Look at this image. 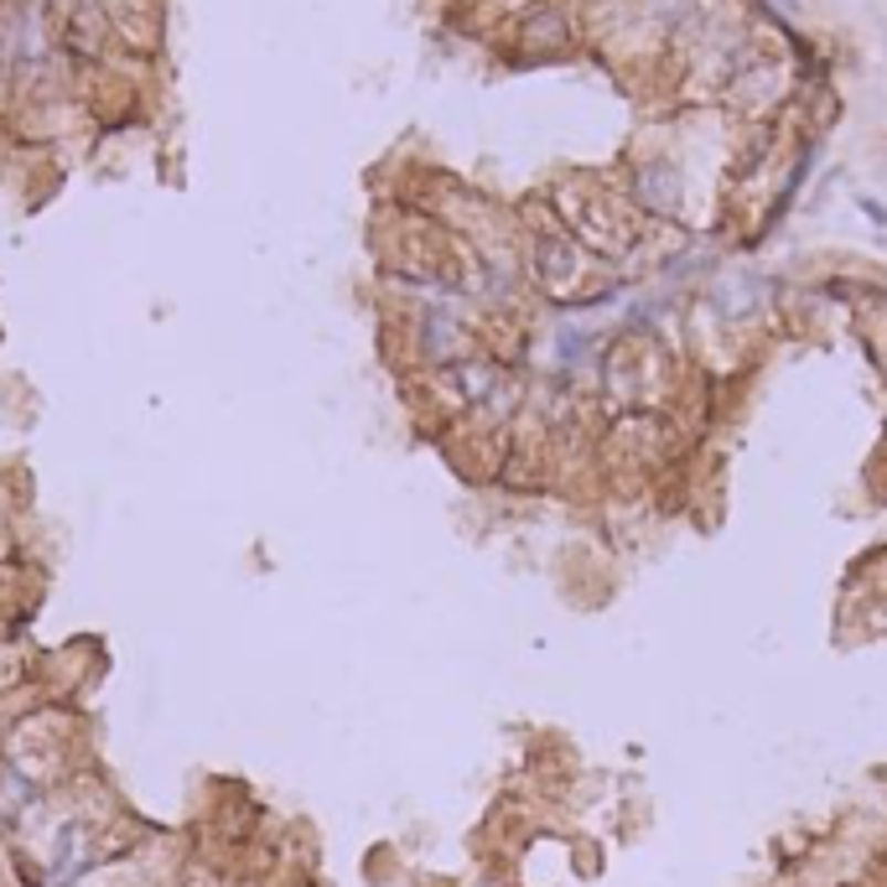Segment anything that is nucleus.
<instances>
[{"mask_svg":"<svg viewBox=\"0 0 887 887\" xmlns=\"http://www.w3.org/2000/svg\"><path fill=\"white\" fill-rule=\"evenodd\" d=\"M638 188H644V203H648V208L669 213V198H675V188H669V177H665V171H659V167H648Z\"/></svg>","mask_w":887,"mask_h":887,"instance_id":"nucleus-1","label":"nucleus"}]
</instances>
